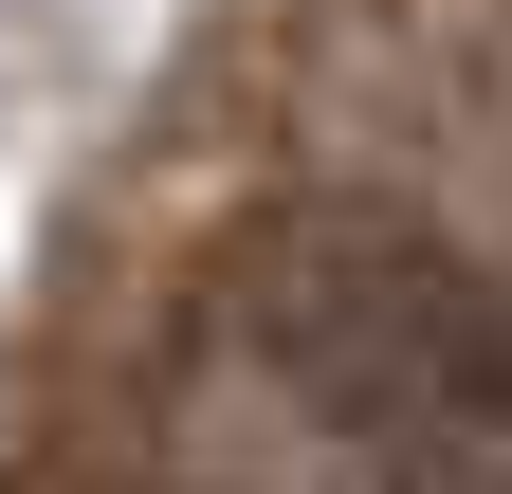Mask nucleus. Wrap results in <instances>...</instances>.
Wrapping results in <instances>:
<instances>
[{"mask_svg": "<svg viewBox=\"0 0 512 494\" xmlns=\"http://www.w3.org/2000/svg\"><path fill=\"white\" fill-rule=\"evenodd\" d=\"M293 366L330 403H403V421H458V440H512V293L494 275L330 238V257H293Z\"/></svg>", "mask_w": 512, "mask_h": 494, "instance_id": "obj_1", "label": "nucleus"}]
</instances>
